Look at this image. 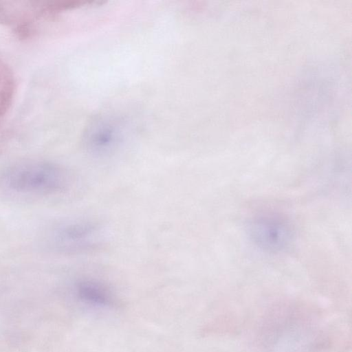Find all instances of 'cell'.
<instances>
[{
    "label": "cell",
    "instance_id": "obj_5",
    "mask_svg": "<svg viewBox=\"0 0 352 352\" xmlns=\"http://www.w3.org/2000/svg\"><path fill=\"white\" fill-rule=\"evenodd\" d=\"M74 290L78 298L89 305L108 307L113 305L115 301L109 287L94 278H80L76 283Z\"/></svg>",
    "mask_w": 352,
    "mask_h": 352
},
{
    "label": "cell",
    "instance_id": "obj_1",
    "mask_svg": "<svg viewBox=\"0 0 352 352\" xmlns=\"http://www.w3.org/2000/svg\"><path fill=\"white\" fill-rule=\"evenodd\" d=\"M68 171L50 162L27 160L9 165L0 172V188L18 196H45L65 190Z\"/></svg>",
    "mask_w": 352,
    "mask_h": 352
},
{
    "label": "cell",
    "instance_id": "obj_2",
    "mask_svg": "<svg viewBox=\"0 0 352 352\" xmlns=\"http://www.w3.org/2000/svg\"><path fill=\"white\" fill-rule=\"evenodd\" d=\"M102 224L94 219H68L52 226L45 241L54 250L63 253L86 252L99 248L106 239Z\"/></svg>",
    "mask_w": 352,
    "mask_h": 352
},
{
    "label": "cell",
    "instance_id": "obj_4",
    "mask_svg": "<svg viewBox=\"0 0 352 352\" xmlns=\"http://www.w3.org/2000/svg\"><path fill=\"white\" fill-rule=\"evenodd\" d=\"M123 126L121 121L111 116L96 119L88 126L84 136L86 151L96 157L111 155L123 142Z\"/></svg>",
    "mask_w": 352,
    "mask_h": 352
},
{
    "label": "cell",
    "instance_id": "obj_3",
    "mask_svg": "<svg viewBox=\"0 0 352 352\" xmlns=\"http://www.w3.org/2000/svg\"><path fill=\"white\" fill-rule=\"evenodd\" d=\"M248 232L253 243L269 252H280L292 243L294 232L286 218L277 213L264 212L252 218Z\"/></svg>",
    "mask_w": 352,
    "mask_h": 352
}]
</instances>
